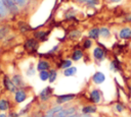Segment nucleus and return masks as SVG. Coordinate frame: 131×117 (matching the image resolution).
Wrapping results in <instances>:
<instances>
[{
	"instance_id": "nucleus-30",
	"label": "nucleus",
	"mask_w": 131,
	"mask_h": 117,
	"mask_svg": "<svg viewBox=\"0 0 131 117\" xmlns=\"http://www.w3.org/2000/svg\"><path fill=\"white\" fill-rule=\"evenodd\" d=\"M114 110H115L117 113L122 114L123 112H125V110H126V106H125L123 103L118 102V103H116V104L114 105Z\"/></svg>"
},
{
	"instance_id": "nucleus-24",
	"label": "nucleus",
	"mask_w": 131,
	"mask_h": 117,
	"mask_svg": "<svg viewBox=\"0 0 131 117\" xmlns=\"http://www.w3.org/2000/svg\"><path fill=\"white\" fill-rule=\"evenodd\" d=\"M79 4L86 5L87 7H95L96 5L99 4V0H76Z\"/></svg>"
},
{
	"instance_id": "nucleus-25",
	"label": "nucleus",
	"mask_w": 131,
	"mask_h": 117,
	"mask_svg": "<svg viewBox=\"0 0 131 117\" xmlns=\"http://www.w3.org/2000/svg\"><path fill=\"white\" fill-rule=\"evenodd\" d=\"M9 15L8 10L3 2V0H0V19H4Z\"/></svg>"
},
{
	"instance_id": "nucleus-9",
	"label": "nucleus",
	"mask_w": 131,
	"mask_h": 117,
	"mask_svg": "<svg viewBox=\"0 0 131 117\" xmlns=\"http://www.w3.org/2000/svg\"><path fill=\"white\" fill-rule=\"evenodd\" d=\"M118 38L123 41L131 40V26H129V25L122 26L118 32Z\"/></svg>"
},
{
	"instance_id": "nucleus-32",
	"label": "nucleus",
	"mask_w": 131,
	"mask_h": 117,
	"mask_svg": "<svg viewBox=\"0 0 131 117\" xmlns=\"http://www.w3.org/2000/svg\"><path fill=\"white\" fill-rule=\"evenodd\" d=\"M31 107H32V103L27 104V105H26L24 108H21V109L18 111L19 115H20V116H27V115L29 114V112L31 111Z\"/></svg>"
},
{
	"instance_id": "nucleus-19",
	"label": "nucleus",
	"mask_w": 131,
	"mask_h": 117,
	"mask_svg": "<svg viewBox=\"0 0 131 117\" xmlns=\"http://www.w3.org/2000/svg\"><path fill=\"white\" fill-rule=\"evenodd\" d=\"M88 38L91 39L92 41H98V39L100 38V35H99V27H97V26L91 27V28L88 31Z\"/></svg>"
},
{
	"instance_id": "nucleus-36",
	"label": "nucleus",
	"mask_w": 131,
	"mask_h": 117,
	"mask_svg": "<svg viewBox=\"0 0 131 117\" xmlns=\"http://www.w3.org/2000/svg\"><path fill=\"white\" fill-rule=\"evenodd\" d=\"M73 10H71V11H68L67 13H66V18L67 19H70V18H74L75 17V12H72Z\"/></svg>"
},
{
	"instance_id": "nucleus-40",
	"label": "nucleus",
	"mask_w": 131,
	"mask_h": 117,
	"mask_svg": "<svg viewBox=\"0 0 131 117\" xmlns=\"http://www.w3.org/2000/svg\"><path fill=\"white\" fill-rule=\"evenodd\" d=\"M122 0H108V2L110 3H119V2H121Z\"/></svg>"
},
{
	"instance_id": "nucleus-31",
	"label": "nucleus",
	"mask_w": 131,
	"mask_h": 117,
	"mask_svg": "<svg viewBox=\"0 0 131 117\" xmlns=\"http://www.w3.org/2000/svg\"><path fill=\"white\" fill-rule=\"evenodd\" d=\"M9 34V28L6 25H0V41L5 39Z\"/></svg>"
},
{
	"instance_id": "nucleus-37",
	"label": "nucleus",
	"mask_w": 131,
	"mask_h": 117,
	"mask_svg": "<svg viewBox=\"0 0 131 117\" xmlns=\"http://www.w3.org/2000/svg\"><path fill=\"white\" fill-rule=\"evenodd\" d=\"M41 117H55V115H53V114H48V113H43L42 115H41Z\"/></svg>"
},
{
	"instance_id": "nucleus-29",
	"label": "nucleus",
	"mask_w": 131,
	"mask_h": 117,
	"mask_svg": "<svg viewBox=\"0 0 131 117\" xmlns=\"http://www.w3.org/2000/svg\"><path fill=\"white\" fill-rule=\"evenodd\" d=\"M39 79L41 81H48L49 79V70H42L38 72Z\"/></svg>"
},
{
	"instance_id": "nucleus-27",
	"label": "nucleus",
	"mask_w": 131,
	"mask_h": 117,
	"mask_svg": "<svg viewBox=\"0 0 131 117\" xmlns=\"http://www.w3.org/2000/svg\"><path fill=\"white\" fill-rule=\"evenodd\" d=\"M93 47V41L89 38H85L82 42V48L84 50H90Z\"/></svg>"
},
{
	"instance_id": "nucleus-14",
	"label": "nucleus",
	"mask_w": 131,
	"mask_h": 117,
	"mask_svg": "<svg viewBox=\"0 0 131 117\" xmlns=\"http://www.w3.org/2000/svg\"><path fill=\"white\" fill-rule=\"evenodd\" d=\"M97 112V105L95 104H87L81 107L80 113H84V114H95Z\"/></svg>"
},
{
	"instance_id": "nucleus-16",
	"label": "nucleus",
	"mask_w": 131,
	"mask_h": 117,
	"mask_svg": "<svg viewBox=\"0 0 131 117\" xmlns=\"http://www.w3.org/2000/svg\"><path fill=\"white\" fill-rule=\"evenodd\" d=\"M110 69L113 72H121L123 70L122 63L119 61V59L115 58V59L111 60V62H110Z\"/></svg>"
},
{
	"instance_id": "nucleus-35",
	"label": "nucleus",
	"mask_w": 131,
	"mask_h": 117,
	"mask_svg": "<svg viewBox=\"0 0 131 117\" xmlns=\"http://www.w3.org/2000/svg\"><path fill=\"white\" fill-rule=\"evenodd\" d=\"M7 116H8V117H21L18 112L13 111V110H10V111L7 113Z\"/></svg>"
},
{
	"instance_id": "nucleus-45",
	"label": "nucleus",
	"mask_w": 131,
	"mask_h": 117,
	"mask_svg": "<svg viewBox=\"0 0 131 117\" xmlns=\"http://www.w3.org/2000/svg\"><path fill=\"white\" fill-rule=\"evenodd\" d=\"M129 113H130V115H131V106L129 107Z\"/></svg>"
},
{
	"instance_id": "nucleus-5",
	"label": "nucleus",
	"mask_w": 131,
	"mask_h": 117,
	"mask_svg": "<svg viewBox=\"0 0 131 117\" xmlns=\"http://www.w3.org/2000/svg\"><path fill=\"white\" fill-rule=\"evenodd\" d=\"M76 98H77V95L74 94V93L57 95L54 98V103L55 104H60V105H66L67 103H70V102L74 101Z\"/></svg>"
},
{
	"instance_id": "nucleus-2",
	"label": "nucleus",
	"mask_w": 131,
	"mask_h": 117,
	"mask_svg": "<svg viewBox=\"0 0 131 117\" xmlns=\"http://www.w3.org/2000/svg\"><path fill=\"white\" fill-rule=\"evenodd\" d=\"M1 82H2L3 89H4L7 93H9V94H14L15 91L17 90V86L14 84V82H13L12 79H11V77L8 76L7 74H4V75L2 76Z\"/></svg>"
},
{
	"instance_id": "nucleus-10",
	"label": "nucleus",
	"mask_w": 131,
	"mask_h": 117,
	"mask_svg": "<svg viewBox=\"0 0 131 117\" xmlns=\"http://www.w3.org/2000/svg\"><path fill=\"white\" fill-rule=\"evenodd\" d=\"M36 68H37V71H42V70H50L52 66L49 60L45 58H40L36 63Z\"/></svg>"
},
{
	"instance_id": "nucleus-44",
	"label": "nucleus",
	"mask_w": 131,
	"mask_h": 117,
	"mask_svg": "<svg viewBox=\"0 0 131 117\" xmlns=\"http://www.w3.org/2000/svg\"><path fill=\"white\" fill-rule=\"evenodd\" d=\"M129 92H130V95H131V83L129 84Z\"/></svg>"
},
{
	"instance_id": "nucleus-41",
	"label": "nucleus",
	"mask_w": 131,
	"mask_h": 117,
	"mask_svg": "<svg viewBox=\"0 0 131 117\" xmlns=\"http://www.w3.org/2000/svg\"><path fill=\"white\" fill-rule=\"evenodd\" d=\"M0 117H8V116H7V113L1 112V113H0Z\"/></svg>"
},
{
	"instance_id": "nucleus-33",
	"label": "nucleus",
	"mask_w": 131,
	"mask_h": 117,
	"mask_svg": "<svg viewBox=\"0 0 131 117\" xmlns=\"http://www.w3.org/2000/svg\"><path fill=\"white\" fill-rule=\"evenodd\" d=\"M18 28H19V32L23 33V34L29 33L30 30H31V27H30L27 23H25V22H23V21H21V22L19 21V23H18Z\"/></svg>"
},
{
	"instance_id": "nucleus-13",
	"label": "nucleus",
	"mask_w": 131,
	"mask_h": 117,
	"mask_svg": "<svg viewBox=\"0 0 131 117\" xmlns=\"http://www.w3.org/2000/svg\"><path fill=\"white\" fill-rule=\"evenodd\" d=\"M91 81L94 84H101L105 81V74L101 71H96L91 76Z\"/></svg>"
},
{
	"instance_id": "nucleus-8",
	"label": "nucleus",
	"mask_w": 131,
	"mask_h": 117,
	"mask_svg": "<svg viewBox=\"0 0 131 117\" xmlns=\"http://www.w3.org/2000/svg\"><path fill=\"white\" fill-rule=\"evenodd\" d=\"M7 10H8V13L10 15H17L19 14V11H20V7L13 1V0H3Z\"/></svg>"
},
{
	"instance_id": "nucleus-28",
	"label": "nucleus",
	"mask_w": 131,
	"mask_h": 117,
	"mask_svg": "<svg viewBox=\"0 0 131 117\" xmlns=\"http://www.w3.org/2000/svg\"><path fill=\"white\" fill-rule=\"evenodd\" d=\"M36 71H37V68H36L35 64H34L33 62H31V63L29 64V66H28L27 70H26V74H27L28 76H33V75L36 74Z\"/></svg>"
},
{
	"instance_id": "nucleus-20",
	"label": "nucleus",
	"mask_w": 131,
	"mask_h": 117,
	"mask_svg": "<svg viewBox=\"0 0 131 117\" xmlns=\"http://www.w3.org/2000/svg\"><path fill=\"white\" fill-rule=\"evenodd\" d=\"M99 35H100V38L101 39L107 40L108 38H111L112 32H111L110 27H107V26H100L99 27Z\"/></svg>"
},
{
	"instance_id": "nucleus-22",
	"label": "nucleus",
	"mask_w": 131,
	"mask_h": 117,
	"mask_svg": "<svg viewBox=\"0 0 131 117\" xmlns=\"http://www.w3.org/2000/svg\"><path fill=\"white\" fill-rule=\"evenodd\" d=\"M63 110H64V113L68 117V116H71V115L78 113V106L77 105H67Z\"/></svg>"
},
{
	"instance_id": "nucleus-26",
	"label": "nucleus",
	"mask_w": 131,
	"mask_h": 117,
	"mask_svg": "<svg viewBox=\"0 0 131 117\" xmlns=\"http://www.w3.org/2000/svg\"><path fill=\"white\" fill-rule=\"evenodd\" d=\"M57 75H58V72H57V69L56 68H51L49 70V83H53L56 79H57Z\"/></svg>"
},
{
	"instance_id": "nucleus-17",
	"label": "nucleus",
	"mask_w": 131,
	"mask_h": 117,
	"mask_svg": "<svg viewBox=\"0 0 131 117\" xmlns=\"http://www.w3.org/2000/svg\"><path fill=\"white\" fill-rule=\"evenodd\" d=\"M48 35H49V32L48 31H36L33 33V37L35 39H37L39 42H44L47 40L48 38Z\"/></svg>"
},
{
	"instance_id": "nucleus-42",
	"label": "nucleus",
	"mask_w": 131,
	"mask_h": 117,
	"mask_svg": "<svg viewBox=\"0 0 131 117\" xmlns=\"http://www.w3.org/2000/svg\"><path fill=\"white\" fill-rule=\"evenodd\" d=\"M68 117H79V112H78V113H76V114H74V115H71V116H68Z\"/></svg>"
},
{
	"instance_id": "nucleus-21",
	"label": "nucleus",
	"mask_w": 131,
	"mask_h": 117,
	"mask_svg": "<svg viewBox=\"0 0 131 117\" xmlns=\"http://www.w3.org/2000/svg\"><path fill=\"white\" fill-rule=\"evenodd\" d=\"M81 36H82V32L80 30H72L68 35V39L71 41H77L81 38Z\"/></svg>"
},
{
	"instance_id": "nucleus-12",
	"label": "nucleus",
	"mask_w": 131,
	"mask_h": 117,
	"mask_svg": "<svg viewBox=\"0 0 131 117\" xmlns=\"http://www.w3.org/2000/svg\"><path fill=\"white\" fill-rule=\"evenodd\" d=\"M11 110V102L6 96L0 97V112H7Z\"/></svg>"
},
{
	"instance_id": "nucleus-3",
	"label": "nucleus",
	"mask_w": 131,
	"mask_h": 117,
	"mask_svg": "<svg viewBox=\"0 0 131 117\" xmlns=\"http://www.w3.org/2000/svg\"><path fill=\"white\" fill-rule=\"evenodd\" d=\"M39 45H40V42L37 39H35L34 37L33 38H28L24 43V49L26 51H28L29 53H34L38 50Z\"/></svg>"
},
{
	"instance_id": "nucleus-6",
	"label": "nucleus",
	"mask_w": 131,
	"mask_h": 117,
	"mask_svg": "<svg viewBox=\"0 0 131 117\" xmlns=\"http://www.w3.org/2000/svg\"><path fill=\"white\" fill-rule=\"evenodd\" d=\"M53 97V89L48 85V86H45L38 95V99L40 102L42 103H48Z\"/></svg>"
},
{
	"instance_id": "nucleus-1",
	"label": "nucleus",
	"mask_w": 131,
	"mask_h": 117,
	"mask_svg": "<svg viewBox=\"0 0 131 117\" xmlns=\"http://www.w3.org/2000/svg\"><path fill=\"white\" fill-rule=\"evenodd\" d=\"M106 57H107V50L103 46L101 47L99 45H96L93 47L91 51V58L95 63L99 64L100 62L104 61Z\"/></svg>"
},
{
	"instance_id": "nucleus-7",
	"label": "nucleus",
	"mask_w": 131,
	"mask_h": 117,
	"mask_svg": "<svg viewBox=\"0 0 131 117\" xmlns=\"http://www.w3.org/2000/svg\"><path fill=\"white\" fill-rule=\"evenodd\" d=\"M28 92L26 90V87L24 89H17L15 91V93L13 94V102L18 105V104H21L24 103L27 99H28Z\"/></svg>"
},
{
	"instance_id": "nucleus-11",
	"label": "nucleus",
	"mask_w": 131,
	"mask_h": 117,
	"mask_svg": "<svg viewBox=\"0 0 131 117\" xmlns=\"http://www.w3.org/2000/svg\"><path fill=\"white\" fill-rule=\"evenodd\" d=\"M11 79H12V81L14 82V84L17 86V89L27 87V82H26V80L24 79V76H23L20 73H14V74L11 76Z\"/></svg>"
},
{
	"instance_id": "nucleus-15",
	"label": "nucleus",
	"mask_w": 131,
	"mask_h": 117,
	"mask_svg": "<svg viewBox=\"0 0 131 117\" xmlns=\"http://www.w3.org/2000/svg\"><path fill=\"white\" fill-rule=\"evenodd\" d=\"M70 57H71V59L73 60V62H79L80 60L83 59V57H84V52H83L82 49L76 48V49L71 53Z\"/></svg>"
},
{
	"instance_id": "nucleus-34",
	"label": "nucleus",
	"mask_w": 131,
	"mask_h": 117,
	"mask_svg": "<svg viewBox=\"0 0 131 117\" xmlns=\"http://www.w3.org/2000/svg\"><path fill=\"white\" fill-rule=\"evenodd\" d=\"M19 7H25L28 4V0H13Z\"/></svg>"
},
{
	"instance_id": "nucleus-38",
	"label": "nucleus",
	"mask_w": 131,
	"mask_h": 117,
	"mask_svg": "<svg viewBox=\"0 0 131 117\" xmlns=\"http://www.w3.org/2000/svg\"><path fill=\"white\" fill-rule=\"evenodd\" d=\"M79 117H92L90 114H84V113H79Z\"/></svg>"
},
{
	"instance_id": "nucleus-18",
	"label": "nucleus",
	"mask_w": 131,
	"mask_h": 117,
	"mask_svg": "<svg viewBox=\"0 0 131 117\" xmlns=\"http://www.w3.org/2000/svg\"><path fill=\"white\" fill-rule=\"evenodd\" d=\"M71 66H73V60L71 58H62L57 63V68L61 69V70L67 69V68H69Z\"/></svg>"
},
{
	"instance_id": "nucleus-23",
	"label": "nucleus",
	"mask_w": 131,
	"mask_h": 117,
	"mask_svg": "<svg viewBox=\"0 0 131 117\" xmlns=\"http://www.w3.org/2000/svg\"><path fill=\"white\" fill-rule=\"evenodd\" d=\"M77 71H78V69H77L76 66H71V67L62 70V75L66 76V77H72V76L76 75Z\"/></svg>"
},
{
	"instance_id": "nucleus-4",
	"label": "nucleus",
	"mask_w": 131,
	"mask_h": 117,
	"mask_svg": "<svg viewBox=\"0 0 131 117\" xmlns=\"http://www.w3.org/2000/svg\"><path fill=\"white\" fill-rule=\"evenodd\" d=\"M102 96H103V95H102V92H101L99 89L94 87V89H92V90L89 92V94H88V99H89V101L91 102V104L98 105V104H100L101 101H102V98H103Z\"/></svg>"
},
{
	"instance_id": "nucleus-46",
	"label": "nucleus",
	"mask_w": 131,
	"mask_h": 117,
	"mask_svg": "<svg viewBox=\"0 0 131 117\" xmlns=\"http://www.w3.org/2000/svg\"><path fill=\"white\" fill-rule=\"evenodd\" d=\"M1 79H2V78H1V77H0V82H1Z\"/></svg>"
},
{
	"instance_id": "nucleus-39",
	"label": "nucleus",
	"mask_w": 131,
	"mask_h": 117,
	"mask_svg": "<svg viewBox=\"0 0 131 117\" xmlns=\"http://www.w3.org/2000/svg\"><path fill=\"white\" fill-rule=\"evenodd\" d=\"M125 20L128 21V22H131V15H127V16L125 17Z\"/></svg>"
},
{
	"instance_id": "nucleus-43",
	"label": "nucleus",
	"mask_w": 131,
	"mask_h": 117,
	"mask_svg": "<svg viewBox=\"0 0 131 117\" xmlns=\"http://www.w3.org/2000/svg\"><path fill=\"white\" fill-rule=\"evenodd\" d=\"M129 70H130V72H131V61L129 62Z\"/></svg>"
}]
</instances>
